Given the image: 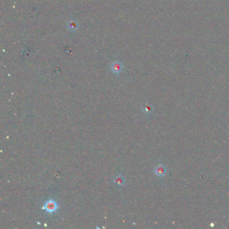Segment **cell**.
I'll list each match as a JSON object with an SVG mask.
<instances>
[{"label": "cell", "instance_id": "1", "mask_svg": "<svg viewBox=\"0 0 229 229\" xmlns=\"http://www.w3.org/2000/svg\"><path fill=\"white\" fill-rule=\"evenodd\" d=\"M58 206L57 203L52 199L47 201L45 203V206L43 207V208L46 210V211L49 213H53L57 210Z\"/></svg>", "mask_w": 229, "mask_h": 229}, {"label": "cell", "instance_id": "2", "mask_svg": "<svg viewBox=\"0 0 229 229\" xmlns=\"http://www.w3.org/2000/svg\"><path fill=\"white\" fill-rule=\"evenodd\" d=\"M168 172L166 167L163 165H158L154 169V173L158 177L164 176Z\"/></svg>", "mask_w": 229, "mask_h": 229}, {"label": "cell", "instance_id": "3", "mask_svg": "<svg viewBox=\"0 0 229 229\" xmlns=\"http://www.w3.org/2000/svg\"><path fill=\"white\" fill-rule=\"evenodd\" d=\"M114 182L117 184L118 185H119V186H122V185L124 184V177L121 175H118L116 177H115V178L114 179Z\"/></svg>", "mask_w": 229, "mask_h": 229}, {"label": "cell", "instance_id": "4", "mask_svg": "<svg viewBox=\"0 0 229 229\" xmlns=\"http://www.w3.org/2000/svg\"><path fill=\"white\" fill-rule=\"evenodd\" d=\"M143 111L144 112L145 114H150L151 112H152V107L151 106H150V105H146V106H144L143 108Z\"/></svg>", "mask_w": 229, "mask_h": 229}]
</instances>
